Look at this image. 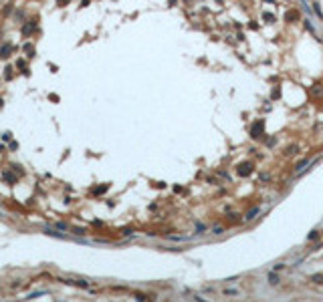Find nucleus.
Instances as JSON below:
<instances>
[{"label": "nucleus", "instance_id": "nucleus-14", "mask_svg": "<svg viewBox=\"0 0 323 302\" xmlns=\"http://www.w3.org/2000/svg\"><path fill=\"white\" fill-rule=\"evenodd\" d=\"M206 232H208V226H202V224L196 226V236H202V234H206Z\"/></svg>", "mask_w": 323, "mask_h": 302}, {"label": "nucleus", "instance_id": "nucleus-21", "mask_svg": "<svg viewBox=\"0 0 323 302\" xmlns=\"http://www.w3.org/2000/svg\"><path fill=\"white\" fill-rule=\"evenodd\" d=\"M295 153H297V145H291L289 151H287V155H295Z\"/></svg>", "mask_w": 323, "mask_h": 302}, {"label": "nucleus", "instance_id": "nucleus-12", "mask_svg": "<svg viewBox=\"0 0 323 302\" xmlns=\"http://www.w3.org/2000/svg\"><path fill=\"white\" fill-rule=\"evenodd\" d=\"M4 179H6V181H10V183H16V179H18V177H16L12 171H4Z\"/></svg>", "mask_w": 323, "mask_h": 302}, {"label": "nucleus", "instance_id": "nucleus-3", "mask_svg": "<svg viewBox=\"0 0 323 302\" xmlns=\"http://www.w3.org/2000/svg\"><path fill=\"white\" fill-rule=\"evenodd\" d=\"M236 173L240 175V177H248V175L252 173V165L251 163H240V165L236 167Z\"/></svg>", "mask_w": 323, "mask_h": 302}, {"label": "nucleus", "instance_id": "nucleus-20", "mask_svg": "<svg viewBox=\"0 0 323 302\" xmlns=\"http://www.w3.org/2000/svg\"><path fill=\"white\" fill-rule=\"evenodd\" d=\"M55 228H59V230H69V226H67V224H61V222H57V224H55Z\"/></svg>", "mask_w": 323, "mask_h": 302}, {"label": "nucleus", "instance_id": "nucleus-11", "mask_svg": "<svg viewBox=\"0 0 323 302\" xmlns=\"http://www.w3.org/2000/svg\"><path fill=\"white\" fill-rule=\"evenodd\" d=\"M319 236H321V232H319V230H311V232L307 234V242H313V240H317Z\"/></svg>", "mask_w": 323, "mask_h": 302}, {"label": "nucleus", "instance_id": "nucleus-4", "mask_svg": "<svg viewBox=\"0 0 323 302\" xmlns=\"http://www.w3.org/2000/svg\"><path fill=\"white\" fill-rule=\"evenodd\" d=\"M170 242H188L192 240V236H184V234H168L166 236Z\"/></svg>", "mask_w": 323, "mask_h": 302}, {"label": "nucleus", "instance_id": "nucleus-16", "mask_svg": "<svg viewBox=\"0 0 323 302\" xmlns=\"http://www.w3.org/2000/svg\"><path fill=\"white\" fill-rule=\"evenodd\" d=\"M224 230H226L224 226H214V228H212V234H214V236H220V234H224Z\"/></svg>", "mask_w": 323, "mask_h": 302}, {"label": "nucleus", "instance_id": "nucleus-2", "mask_svg": "<svg viewBox=\"0 0 323 302\" xmlns=\"http://www.w3.org/2000/svg\"><path fill=\"white\" fill-rule=\"evenodd\" d=\"M220 294H222V296H228V298H234V296H240L242 290L238 286H230V288H222Z\"/></svg>", "mask_w": 323, "mask_h": 302}, {"label": "nucleus", "instance_id": "nucleus-22", "mask_svg": "<svg viewBox=\"0 0 323 302\" xmlns=\"http://www.w3.org/2000/svg\"><path fill=\"white\" fill-rule=\"evenodd\" d=\"M135 300L137 302H145V294H135Z\"/></svg>", "mask_w": 323, "mask_h": 302}, {"label": "nucleus", "instance_id": "nucleus-10", "mask_svg": "<svg viewBox=\"0 0 323 302\" xmlns=\"http://www.w3.org/2000/svg\"><path fill=\"white\" fill-rule=\"evenodd\" d=\"M305 165H309V161H307V159H301V161L297 163V165H295V173L299 175V173H301V171L305 169Z\"/></svg>", "mask_w": 323, "mask_h": 302}, {"label": "nucleus", "instance_id": "nucleus-25", "mask_svg": "<svg viewBox=\"0 0 323 302\" xmlns=\"http://www.w3.org/2000/svg\"><path fill=\"white\" fill-rule=\"evenodd\" d=\"M0 151H4V147H2V145H0Z\"/></svg>", "mask_w": 323, "mask_h": 302}, {"label": "nucleus", "instance_id": "nucleus-18", "mask_svg": "<svg viewBox=\"0 0 323 302\" xmlns=\"http://www.w3.org/2000/svg\"><path fill=\"white\" fill-rule=\"evenodd\" d=\"M22 50H24V53H29V57H33V50H34V48H33V44H24Z\"/></svg>", "mask_w": 323, "mask_h": 302}, {"label": "nucleus", "instance_id": "nucleus-8", "mask_svg": "<svg viewBox=\"0 0 323 302\" xmlns=\"http://www.w3.org/2000/svg\"><path fill=\"white\" fill-rule=\"evenodd\" d=\"M259 211H260V207H252V210L246 211V216L242 218V220H244V222H251L252 218H256V214H259Z\"/></svg>", "mask_w": 323, "mask_h": 302}, {"label": "nucleus", "instance_id": "nucleus-26", "mask_svg": "<svg viewBox=\"0 0 323 302\" xmlns=\"http://www.w3.org/2000/svg\"><path fill=\"white\" fill-rule=\"evenodd\" d=\"M321 232H323V230H321Z\"/></svg>", "mask_w": 323, "mask_h": 302}, {"label": "nucleus", "instance_id": "nucleus-19", "mask_svg": "<svg viewBox=\"0 0 323 302\" xmlns=\"http://www.w3.org/2000/svg\"><path fill=\"white\" fill-rule=\"evenodd\" d=\"M287 268V264H275L273 266V272H281V270H285Z\"/></svg>", "mask_w": 323, "mask_h": 302}, {"label": "nucleus", "instance_id": "nucleus-1", "mask_svg": "<svg viewBox=\"0 0 323 302\" xmlns=\"http://www.w3.org/2000/svg\"><path fill=\"white\" fill-rule=\"evenodd\" d=\"M61 282L69 284V286H77V288H89V282L87 280H73V278H57Z\"/></svg>", "mask_w": 323, "mask_h": 302}, {"label": "nucleus", "instance_id": "nucleus-23", "mask_svg": "<svg viewBox=\"0 0 323 302\" xmlns=\"http://www.w3.org/2000/svg\"><path fill=\"white\" fill-rule=\"evenodd\" d=\"M85 232H87V230H83V228H77V230H75V234H79V236H83V234H85Z\"/></svg>", "mask_w": 323, "mask_h": 302}, {"label": "nucleus", "instance_id": "nucleus-15", "mask_svg": "<svg viewBox=\"0 0 323 302\" xmlns=\"http://www.w3.org/2000/svg\"><path fill=\"white\" fill-rule=\"evenodd\" d=\"M285 18H287V20H295V18H299V12H295V10H289V12L285 14Z\"/></svg>", "mask_w": 323, "mask_h": 302}, {"label": "nucleus", "instance_id": "nucleus-7", "mask_svg": "<svg viewBox=\"0 0 323 302\" xmlns=\"http://www.w3.org/2000/svg\"><path fill=\"white\" fill-rule=\"evenodd\" d=\"M267 282H269L271 286H279V284H281V278L277 276V272H273V270H271V272L267 274Z\"/></svg>", "mask_w": 323, "mask_h": 302}, {"label": "nucleus", "instance_id": "nucleus-13", "mask_svg": "<svg viewBox=\"0 0 323 302\" xmlns=\"http://www.w3.org/2000/svg\"><path fill=\"white\" fill-rule=\"evenodd\" d=\"M309 280L313 284H323V274H313V276H309Z\"/></svg>", "mask_w": 323, "mask_h": 302}, {"label": "nucleus", "instance_id": "nucleus-24", "mask_svg": "<svg viewBox=\"0 0 323 302\" xmlns=\"http://www.w3.org/2000/svg\"><path fill=\"white\" fill-rule=\"evenodd\" d=\"M194 300H196V302H206V300H202L200 296H194Z\"/></svg>", "mask_w": 323, "mask_h": 302}, {"label": "nucleus", "instance_id": "nucleus-6", "mask_svg": "<svg viewBox=\"0 0 323 302\" xmlns=\"http://www.w3.org/2000/svg\"><path fill=\"white\" fill-rule=\"evenodd\" d=\"M263 127H265V123H263V121H256V123L252 125V129H251V135L252 137H260V135H263Z\"/></svg>", "mask_w": 323, "mask_h": 302}, {"label": "nucleus", "instance_id": "nucleus-5", "mask_svg": "<svg viewBox=\"0 0 323 302\" xmlns=\"http://www.w3.org/2000/svg\"><path fill=\"white\" fill-rule=\"evenodd\" d=\"M34 30H37V22H34V20H29V22H26V24L22 26V34H24V36L33 34Z\"/></svg>", "mask_w": 323, "mask_h": 302}, {"label": "nucleus", "instance_id": "nucleus-9", "mask_svg": "<svg viewBox=\"0 0 323 302\" xmlns=\"http://www.w3.org/2000/svg\"><path fill=\"white\" fill-rule=\"evenodd\" d=\"M10 53H12V47H10V44L2 47V48H0V58H8V57H10Z\"/></svg>", "mask_w": 323, "mask_h": 302}, {"label": "nucleus", "instance_id": "nucleus-17", "mask_svg": "<svg viewBox=\"0 0 323 302\" xmlns=\"http://www.w3.org/2000/svg\"><path fill=\"white\" fill-rule=\"evenodd\" d=\"M107 187H109L107 183H105V185H99V187H95V189H93V193H95V196H99V193H105Z\"/></svg>", "mask_w": 323, "mask_h": 302}]
</instances>
